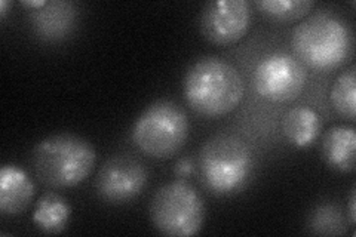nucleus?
I'll return each mask as SVG.
<instances>
[{
    "label": "nucleus",
    "mask_w": 356,
    "mask_h": 237,
    "mask_svg": "<svg viewBox=\"0 0 356 237\" xmlns=\"http://www.w3.org/2000/svg\"><path fill=\"white\" fill-rule=\"evenodd\" d=\"M188 137L186 111L170 99L154 101L137 119L132 140L154 159H170L183 149Z\"/></svg>",
    "instance_id": "39448f33"
},
{
    "label": "nucleus",
    "mask_w": 356,
    "mask_h": 237,
    "mask_svg": "<svg viewBox=\"0 0 356 237\" xmlns=\"http://www.w3.org/2000/svg\"><path fill=\"white\" fill-rule=\"evenodd\" d=\"M150 220L165 236H195L205 221V203L191 183L175 179L156 191L150 202Z\"/></svg>",
    "instance_id": "423d86ee"
},
{
    "label": "nucleus",
    "mask_w": 356,
    "mask_h": 237,
    "mask_svg": "<svg viewBox=\"0 0 356 237\" xmlns=\"http://www.w3.org/2000/svg\"><path fill=\"white\" fill-rule=\"evenodd\" d=\"M97 161L94 147L72 133L52 135L38 142L31 165L39 181L51 188L81 184L92 172Z\"/></svg>",
    "instance_id": "f03ea898"
},
{
    "label": "nucleus",
    "mask_w": 356,
    "mask_h": 237,
    "mask_svg": "<svg viewBox=\"0 0 356 237\" xmlns=\"http://www.w3.org/2000/svg\"><path fill=\"white\" fill-rule=\"evenodd\" d=\"M70 213L72 209L64 197L57 193H47L36 203L35 212H33V222L43 233L58 234L65 230Z\"/></svg>",
    "instance_id": "4468645a"
},
{
    "label": "nucleus",
    "mask_w": 356,
    "mask_h": 237,
    "mask_svg": "<svg viewBox=\"0 0 356 237\" xmlns=\"http://www.w3.org/2000/svg\"><path fill=\"white\" fill-rule=\"evenodd\" d=\"M192 172H193V165H192L191 159H187V157H184V159L178 161V163L175 166V174L178 177L186 178V177L191 175Z\"/></svg>",
    "instance_id": "a211bd4d"
},
{
    "label": "nucleus",
    "mask_w": 356,
    "mask_h": 237,
    "mask_svg": "<svg viewBox=\"0 0 356 237\" xmlns=\"http://www.w3.org/2000/svg\"><path fill=\"white\" fill-rule=\"evenodd\" d=\"M251 26V8L245 0H213L199 15V28L204 38L217 47L241 40Z\"/></svg>",
    "instance_id": "6e6552de"
},
{
    "label": "nucleus",
    "mask_w": 356,
    "mask_h": 237,
    "mask_svg": "<svg viewBox=\"0 0 356 237\" xmlns=\"http://www.w3.org/2000/svg\"><path fill=\"white\" fill-rule=\"evenodd\" d=\"M307 73L296 56L288 54L267 55L254 73L255 91L272 103H289L303 92Z\"/></svg>",
    "instance_id": "0eeeda50"
},
{
    "label": "nucleus",
    "mask_w": 356,
    "mask_h": 237,
    "mask_svg": "<svg viewBox=\"0 0 356 237\" xmlns=\"http://www.w3.org/2000/svg\"><path fill=\"white\" fill-rule=\"evenodd\" d=\"M261 13L276 22H296L309 15L315 8L314 0H257Z\"/></svg>",
    "instance_id": "dca6fc26"
},
{
    "label": "nucleus",
    "mask_w": 356,
    "mask_h": 237,
    "mask_svg": "<svg viewBox=\"0 0 356 237\" xmlns=\"http://www.w3.org/2000/svg\"><path fill=\"white\" fill-rule=\"evenodd\" d=\"M291 47L297 60L310 69L327 72L346 63L353 51L350 28L336 17L318 14L294 28Z\"/></svg>",
    "instance_id": "7ed1b4c3"
},
{
    "label": "nucleus",
    "mask_w": 356,
    "mask_h": 237,
    "mask_svg": "<svg viewBox=\"0 0 356 237\" xmlns=\"http://www.w3.org/2000/svg\"><path fill=\"white\" fill-rule=\"evenodd\" d=\"M199 166L208 188L225 196L241 190L248 181L252 156L238 135L217 133L200 149Z\"/></svg>",
    "instance_id": "20e7f679"
},
{
    "label": "nucleus",
    "mask_w": 356,
    "mask_h": 237,
    "mask_svg": "<svg viewBox=\"0 0 356 237\" xmlns=\"http://www.w3.org/2000/svg\"><path fill=\"white\" fill-rule=\"evenodd\" d=\"M355 203H356V190H355V187H353V188H352V193H350V199H349V222H350L352 227L355 225V220H356Z\"/></svg>",
    "instance_id": "6ab92c4d"
},
{
    "label": "nucleus",
    "mask_w": 356,
    "mask_h": 237,
    "mask_svg": "<svg viewBox=\"0 0 356 237\" xmlns=\"http://www.w3.org/2000/svg\"><path fill=\"white\" fill-rule=\"evenodd\" d=\"M35 196L27 172L18 166L5 165L0 171V212L5 217H17L24 212Z\"/></svg>",
    "instance_id": "9d476101"
},
{
    "label": "nucleus",
    "mask_w": 356,
    "mask_h": 237,
    "mask_svg": "<svg viewBox=\"0 0 356 237\" xmlns=\"http://www.w3.org/2000/svg\"><path fill=\"white\" fill-rule=\"evenodd\" d=\"M6 8H8V2L2 0V2H0V17L2 18H5V15H6Z\"/></svg>",
    "instance_id": "412c9836"
},
{
    "label": "nucleus",
    "mask_w": 356,
    "mask_h": 237,
    "mask_svg": "<svg viewBox=\"0 0 356 237\" xmlns=\"http://www.w3.org/2000/svg\"><path fill=\"white\" fill-rule=\"evenodd\" d=\"M147 169L128 154H116L97 175V193L107 203L122 205L136 199L147 186Z\"/></svg>",
    "instance_id": "1a4fd4ad"
},
{
    "label": "nucleus",
    "mask_w": 356,
    "mask_h": 237,
    "mask_svg": "<svg viewBox=\"0 0 356 237\" xmlns=\"http://www.w3.org/2000/svg\"><path fill=\"white\" fill-rule=\"evenodd\" d=\"M322 154L334 169L352 172L356 163V133L350 126H334L322 138Z\"/></svg>",
    "instance_id": "9b49d317"
},
{
    "label": "nucleus",
    "mask_w": 356,
    "mask_h": 237,
    "mask_svg": "<svg viewBox=\"0 0 356 237\" xmlns=\"http://www.w3.org/2000/svg\"><path fill=\"white\" fill-rule=\"evenodd\" d=\"M355 65L344 70L334 82L331 88V103L334 110L340 116L349 120H355L356 111V74Z\"/></svg>",
    "instance_id": "2eb2a0df"
},
{
    "label": "nucleus",
    "mask_w": 356,
    "mask_h": 237,
    "mask_svg": "<svg viewBox=\"0 0 356 237\" xmlns=\"http://www.w3.org/2000/svg\"><path fill=\"white\" fill-rule=\"evenodd\" d=\"M245 85L241 73L218 56L197 60L184 77L187 104L202 116L227 115L239 106Z\"/></svg>",
    "instance_id": "f257e3e1"
},
{
    "label": "nucleus",
    "mask_w": 356,
    "mask_h": 237,
    "mask_svg": "<svg viewBox=\"0 0 356 237\" xmlns=\"http://www.w3.org/2000/svg\"><path fill=\"white\" fill-rule=\"evenodd\" d=\"M321 128V117L309 107L291 108L282 119V132L286 140L300 149L314 144L319 137Z\"/></svg>",
    "instance_id": "ddd939ff"
},
{
    "label": "nucleus",
    "mask_w": 356,
    "mask_h": 237,
    "mask_svg": "<svg viewBox=\"0 0 356 237\" xmlns=\"http://www.w3.org/2000/svg\"><path fill=\"white\" fill-rule=\"evenodd\" d=\"M310 229L315 234L324 236H340L346 233L341 212L334 205H322L316 208L310 218Z\"/></svg>",
    "instance_id": "f3484780"
},
{
    "label": "nucleus",
    "mask_w": 356,
    "mask_h": 237,
    "mask_svg": "<svg viewBox=\"0 0 356 237\" xmlns=\"http://www.w3.org/2000/svg\"><path fill=\"white\" fill-rule=\"evenodd\" d=\"M31 22L40 38L58 40L73 26L74 5L67 2H47L43 8L31 10Z\"/></svg>",
    "instance_id": "f8f14e48"
},
{
    "label": "nucleus",
    "mask_w": 356,
    "mask_h": 237,
    "mask_svg": "<svg viewBox=\"0 0 356 237\" xmlns=\"http://www.w3.org/2000/svg\"><path fill=\"white\" fill-rule=\"evenodd\" d=\"M22 5L29 6V8H35V10H36V9L43 8L44 5H47V2H44V0H39V2H22Z\"/></svg>",
    "instance_id": "aec40b11"
}]
</instances>
